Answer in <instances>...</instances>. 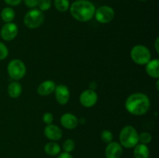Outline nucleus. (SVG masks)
Instances as JSON below:
<instances>
[{"mask_svg": "<svg viewBox=\"0 0 159 158\" xmlns=\"http://www.w3.org/2000/svg\"><path fill=\"white\" fill-rule=\"evenodd\" d=\"M44 22V14L39 9H32L28 11L23 19L25 26L29 29H36Z\"/></svg>", "mask_w": 159, "mask_h": 158, "instance_id": "nucleus-5", "label": "nucleus"}, {"mask_svg": "<svg viewBox=\"0 0 159 158\" xmlns=\"http://www.w3.org/2000/svg\"><path fill=\"white\" fill-rule=\"evenodd\" d=\"M7 71L11 78L15 81H20L26 74V65L20 59H13L8 64Z\"/></svg>", "mask_w": 159, "mask_h": 158, "instance_id": "nucleus-6", "label": "nucleus"}, {"mask_svg": "<svg viewBox=\"0 0 159 158\" xmlns=\"http://www.w3.org/2000/svg\"><path fill=\"white\" fill-rule=\"evenodd\" d=\"M56 84L51 80H47L39 85L37 88V93L41 96H47L54 92Z\"/></svg>", "mask_w": 159, "mask_h": 158, "instance_id": "nucleus-14", "label": "nucleus"}, {"mask_svg": "<svg viewBox=\"0 0 159 158\" xmlns=\"http://www.w3.org/2000/svg\"><path fill=\"white\" fill-rule=\"evenodd\" d=\"M39 0H24V3L26 7L30 9H35L38 4Z\"/></svg>", "mask_w": 159, "mask_h": 158, "instance_id": "nucleus-27", "label": "nucleus"}, {"mask_svg": "<svg viewBox=\"0 0 159 158\" xmlns=\"http://www.w3.org/2000/svg\"><path fill=\"white\" fill-rule=\"evenodd\" d=\"M18 34V26L14 23H6L2 27L0 35L5 41H11L16 37Z\"/></svg>", "mask_w": 159, "mask_h": 158, "instance_id": "nucleus-9", "label": "nucleus"}, {"mask_svg": "<svg viewBox=\"0 0 159 158\" xmlns=\"http://www.w3.org/2000/svg\"><path fill=\"white\" fill-rule=\"evenodd\" d=\"M101 139L106 143H109L112 142L113 139V135L111 131L110 130L105 129L101 133Z\"/></svg>", "mask_w": 159, "mask_h": 158, "instance_id": "nucleus-24", "label": "nucleus"}, {"mask_svg": "<svg viewBox=\"0 0 159 158\" xmlns=\"http://www.w3.org/2000/svg\"><path fill=\"white\" fill-rule=\"evenodd\" d=\"M16 12L11 7H6L2 10L1 18L5 23H11L15 19Z\"/></svg>", "mask_w": 159, "mask_h": 158, "instance_id": "nucleus-19", "label": "nucleus"}, {"mask_svg": "<svg viewBox=\"0 0 159 158\" xmlns=\"http://www.w3.org/2000/svg\"><path fill=\"white\" fill-rule=\"evenodd\" d=\"M155 50H156V52L159 53V38L158 37H157L156 40H155Z\"/></svg>", "mask_w": 159, "mask_h": 158, "instance_id": "nucleus-30", "label": "nucleus"}, {"mask_svg": "<svg viewBox=\"0 0 159 158\" xmlns=\"http://www.w3.org/2000/svg\"><path fill=\"white\" fill-rule=\"evenodd\" d=\"M4 1L9 6H17L22 2L23 0H4Z\"/></svg>", "mask_w": 159, "mask_h": 158, "instance_id": "nucleus-28", "label": "nucleus"}, {"mask_svg": "<svg viewBox=\"0 0 159 158\" xmlns=\"http://www.w3.org/2000/svg\"><path fill=\"white\" fill-rule=\"evenodd\" d=\"M96 6L89 0H76L70 5L71 16L79 22H88L94 17Z\"/></svg>", "mask_w": 159, "mask_h": 158, "instance_id": "nucleus-2", "label": "nucleus"}, {"mask_svg": "<svg viewBox=\"0 0 159 158\" xmlns=\"http://www.w3.org/2000/svg\"><path fill=\"white\" fill-rule=\"evenodd\" d=\"M130 57L137 64L146 65L152 60V54L147 46L138 44L134 46L130 50Z\"/></svg>", "mask_w": 159, "mask_h": 158, "instance_id": "nucleus-4", "label": "nucleus"}, {"mask_svg": "<svg viewBox=\"0 0 159 158\" xmlns=\"http://www.w3.org/2000/svg\"><path fill=\"white\" fill-rule=\"evenodd\" d=\"M120 144L125 148H134L139 143V134L132 125H126L120 130Z\"/></svg>", "mask_w": 159, "mask_h": 158, "instance_id": "nucleus-3", "label": "nucleus"}, {"mask_svg": "<svg viewBox=\"0 0 159 158\" xmlns=\"http://www.w3.org/2000/svg\"><path fill=\"white\" fill-rule=\"evenodd\" d=\"M139 1H141V2H144V1H146V0H139Z\"/></svg>", "mask_w": 159, "mask_h": 158, "instance_id": "nucleus-32", "label": "nucleus"}, {"mask_svg": "<svg viewBox=\"0 0 159 158\" xmlns=\"http://www.w3.org/2000/svg\"><path fill=\"white\" fill-rule=\"evenodd\" d=\"M43 133H44L45 136L51 141L59 140L61 139L62 135H63L62 130L61 129L60 127L56 125H53V124L47 125V126L44 128Z\"/></svg>", "mask_w": 159, "mask_h": 158, "instance_id": "nucleus-12", "label": "nucleus"}, {"mask_svg": "<svg viewBox=\"0 0 159 158\" xmlns=\"http://www.w3.org/2000/svg\"><path fill=\"white\" fill-rule=\"evenodd\" d=\"M152 139V134L148 133V132H142V133H141L139 134V142H141L142 144L147 145V144L150 143Z\"/></svg>", "mask_w": 159, "mask_h": 158, "instance_id": "nucleus-23", "label": "nucleus"}, {"mask_svg": "<svg viewBox=\"0 0 159 158\" xmlns=\"http://www.w3.org/2000/svg\"><path fill=\"white\" fill-rule=\"evenodd\" d=\"M9 55V50L3 43L0 42V60L6 59Z\"/></svg>", "mask_w": 159, "mask_h": 158, "instance_id": "nucleus-25", "label": "nucleus"}, {"mask_svg": "<svg viewBox=\"0 0 159 158\" xmlns=\"http://www.w3.org/2000/svg\"><path fill=\"white\" fill-rule=\"evenodd\" d=\"M44 152L49 156H57L60 153L61 147L58 143L54 141L49 142L44 146Z\"/></svg>", "mask_w": 159, "mask_h": 158, "instance_id": "nucleus-18", "label": "nucleus"}, {"mask_svg": "<svg viewBox=\"0 0 159 158\" xmlns=\"http://www.w3.org/2000/svg\"><path fill=\"white\" fill-rule=\"evenodd\" d=\"M145 70L147 74L150 77L153 78H158L159 77V60L158 59H153L151 60L146 64Z\"/></svg>", "mask_w": 159, "mask_h": 158, "instance_id": "nucleus-15", "label": "nucleus"}, {"mask_svg": "<svg viewBox=\"0 0 159 158\" xmlns=\"http://www.w3.org/2000/svg\"><path fill=\"white\" fill-rule=\"evenodd\" d=\"M134 150V158H149L150 151L148 147L145 144H138L135 146Z\"/></svg>", "mask_w": 159, "mask_h": 158, "instance_id": "nucleus-17", "label": "nucleus"}, {"mask_svg": "<svg viewBox=\"0 0 159 158\" xmlns=\"http://www.w3.org/2000/svg\"><path fill=\"white\" fill-rule=\"evenodd\" d=\"M54 94H55V99L57 100V103L60 104V105H66L68 101H69L70 91L66 85H56Z\"/></svg>", "mask_w": 159, "mask_h": 158, "instance_id": "nucleus-10", "label": "nucleus"}, {"mask_svg": "<svg viewBox=\"0 0 159 158\" xmlns=\"http://www.w3.org/2000/svg\"><path fill=\"white\" fill-rule=\"evenodd\" d=\"M54 6L59 12H66L70 7L69 0H54Z\"/></svg>", "mask_w": 159, "mask_h": 158, "instance_id": "nucleus-20", "label": "nucleus"}, {"mask_svg": "<svg viewBox=\"0 0 159 158\" xmlns=\"http://www.w3.org/2000/svg\"><path fill=\"white\" fill-rule=\"evenodd\" d=\"M79 101L82 106L85 108H91L94 106L98 101V94L93 89H87L82 91L80 94Z\"/></svg>", "mask_w": 159, "mask_h": 158, "instance_id": "nucleus-8", "label": "nucleus"}, {"mask_svg": "<svg viewBox=\"0 0 159 158\" xmlns=\"http://www.w3.org/2000/svg\"><path fill=\"white\" fill-rule=\"evenodd\" d=\"M57 158H74L70 153H66V152H63V153H59Z\"/></svg>", "mask_w": 159, "mask_h": 158, "instance_id": "nucleus-29", "label": "nucleus"}, {"mask_svg": "<svg viewBox=\"0 0 159 158\" xmlns=\"http://www.w3.org/2000/svg\"><path fill=\"white\" fill-rule=\"evenodd\" d=\"M75 143L74 140L71 139H68L64 142L63 143V150L66 153H71L75 150Z\"/></svg>", "mask_w": 159, "mask_h": 158, "instance_id": "nucleus-22", "label": "nucleus"}, {"mask_svg": "<svg viewBox=\"0 0 159 158\" xmlns=\"http://www.w3.org/2000/svg\"><path fill=\"white\" fill-rule=\"evenodd\" d=\"M61 124L67 129H74L79 125V119L71 113H65L61 117Z\"/></svg>", "mask_w": 159, "mask_h": 158, "instance_id": "nucleus-13", "label": "nucleus"}, {"mask_svg": "<svg viewBox=\"0 0 159 158\" xmlns=\"http://www.w3.org/2000/svg\"><path fill=\"white\" fill-rule=\"evenodd\" d=\"M151 102L147 94L136 92L128 96L125 102V108L129 113L134 116H143L148 112Z\"/></svg>", "mask_w": 159, "mask_h": 158, "instance_id": "nucleus-1", "label": "nucleus"}, {"mask_svg": "<svg viewBox=\"0 0 159 158\" xmlns=\"http://www.w3.org/2000/svg\"><path fill=\"white\" fill-rule=\"evenodd\" d=\"M22 85L18 81H14L11 82L8 86V94L12 99H16L22 94Z\"/></svg>", "mask_w": 159, "mask_h": 158, "instance_id": "nucleus-16", "label": "nucleus"}, {"mask_svg": "<svg viewBox=\"0 0 159 158\" xmlns=\"http://www.w3.org/2000/svg\"><path fill=\"white\" fill-rule=\"evenodd\" d=\"M123 152L122 146L119 143L112 141L107 143L105 149V156L107 158H120Z\"/></svg>", "mask_w": 159, "mask_h": 158, "instance_id": "nucleus-11", "label": "nucleus"}, {"mask_svg": "<svg viewBox=\"0 0 159 158\" xmlns=\"http://www.w3.org/2000/svg\"><path fill=\"white\" fill-rule=\"evenodd\" d=\"M52 6V2L51 0H39L37 6L39 7V9L42 12L48 11L51 9Z\"/></svg>", "mask_w": 159, "mask_h": 158, "instance_id": "nucleus-21", "label": "nucleus"}, {"mask_svg": "<svg viewBox=\"0 0 159 158\" xmlns=\"http://www.w3.org/2000/svg\"><path fill=\"white\" fill-rule=\"evenodd\" d=\"M53 121H54V116L52 113L51 112H46L43 114V122L47 125H50L52 124Z\"/></svg>", "mask_w": 159, "mask_h": 158, "instance_id": "nucleus-26", "label": "nucleus"}, {"mask_svg": "<svg viewBox=\"0 0 159 158\" xmlns=\"http://www.w3.org/2000/svg\"><path fill=\"white\" fill-rule=\"evenodd\" d=\"M95 18L100 23H108L114 19L115 11L109 6H102L96 9Z\"/></svg>", "mask_w": 159, "mask_h": 158, "instance_id": "nucleus-7", "label": "nucleus"}, {"mask_svg": "<svg viewBox=\"0 0 159 158\" xmlns=\"http://www.w3.org/2000/svg\"><path fill=\"white\" fill-rule=\"evenodd\" d=\"M158 85H159V81L158 80L157 81V82H156V87H157V90H159V86H158Z\"/></svg>", "mask_w": 159, "mask_h": 158, "instance_id": "nucleus-31", "label": "nucleus"}]
</instances>
